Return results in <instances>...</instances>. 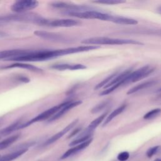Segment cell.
I'll return each instance as SVG.
<instances>
[{"instance_id":"1","label":"cell","mask_w":161,"mask_h":161,"mask_svg":"<svg viewBox=\"0 0 161 161\" xmlns=\"http://www.w3.org/2000/svg\"><path fill=\"white\" fill-rule=\"evenodd\" d=\"M65 48L58 50H43L38 51L30 50V52L22 56L9 59L8 60L16 62H39L45 61L60 56L66 55Z\"/></svg>"},{"instance_id":"2","label":"cell","mask_w":161,"mask_h":161,"mask_svg":"<svg viewBox=\"0 0 161 161\" xmlns=\"http://www.w3.org/2000/svg\"><path fill=\"white\" fill-rule=\"evenodd\" d=\"M84 44L99 45H143V43L132 39H121V38H113L109 37H91L83 40L81 42Z\"/></svg>"},{"instance_id":"3","label":"cell","mask_w":161,"mask_h":161,"mask_svg":"<svg viewBox=\"0 0 161 161\" xmlns=\"http://www.w3.org/2000/svg\"><path fill=\"white\" fill-rule=\"evenodd\" d=\"M43 18L35 13H18L2 16L0 17V21L3 22H32L38 25L41 24Z\"/></svg>"},{"instance_id":"4","label":"cell","mask_w":161,"mask_h":161,"mask_svg":"<svg viewBox=\"0 0 161 161\" xmlns=\"http://www.w3.org/2000/svg\"><path fill=\"white\" fill-rule=\"evenodd\" d=\"M65 102H64V103H61L60 104L54 106H53V107L47 109L46 111H44L43 112H42L40 114H38L36 116H35V118H32L31 119L25 123L21 124V126H19V129L25 128L26 127H28V126H30L31 125H32V124H33L35 123H37V122H39V121H44V120L47 119H50V118H52L55 113H57L65 105Z\"/></svg>"},{"instance_id":"5","label":"cell","mask_w":161,"mask_h":161,"mask_svg":"<svg viewBox=\"0 0 161 161\" xmlns=\"http://www.w3.org/2000/svg\"><path fill=\"white\" fill-rule=\"evenodd\" d=\"M80 24L79 20L73 19H48L43 18L40 25L51 27H72Z\"/></svg>"},{"instance_id":"6","label":"cell","mask_w":161,"mask_h":161,"mask_svg":"<svg viewBox=\"0 0 161 161\" xmlns=\"http://www.w3.org/2000/svg\"><path fill=\"white\" fill-rule=\"evenodd\" d=\"M70 16L81 19H97L103 21H106L108 14L103 13L94 10H88L81 12H65Z\"/></svg>"},{"instance_id":"7","label":"cell","mask_w":161,"mask_h":161,"mask_svg":"<svg viewBox=\"0 0 161 161\" xmlns=\"http://www.w3.org/2000/svg\"><path fill=\"white\" fill-rule=\"evenodd\" d=\"M154 70V68H151L149 65L143 66L133 72H131L126 77V84L135 82L147 77Z\"/></svg>"},{"instance_id":"8","label":"cell","mask_w":161,"mask_h":161,"mask_svg":"<svg viewBox=\"0 0 161 161\" xmlns=\"http://www.w3.org/2000/svg\"><path fill=\"white\" fill-rule=\"evenodd\" d=\"M38 5L37 1L22 0L14 3L11 8V10L17 13H23L24 12L31 10L36 8Z\"/></svg>"},{"instance_id":"9","label":"cell","mask_w":161,"mask_h":161,"mask_svg":"<svg viewBox=\"0 0 161 161\" xmlns=\"http://www.w3.org/2000/svg\"><path fill=\"white\" fill-rule=\"evenodd\" d=\"M34 34L41 38L52 41V42H59V43H69L71 42V40L69 38L56 33L38 30V31H35Z\"/></svg>"},{"instance_id":"10","label":"cell","mask_w":161,"mask_h":161,"mask_svg":"<svg viewBox=\"0 0 161 161\" xmlns=\"http://www.w3.org/2000/svg\"><path fill=\"white\" fill-rule=\"evenodd\" d=\"M51 6L55 8L65 9L66 12H81L88 10H91V8L84 5H77L70 3L66 2H53Z\"/></svg>"},{"instance_id":"11","label":"cell","mask_w":161,"mask_h":161,"mask_svg":"<svg viewBox=\"0 0 161 161\" xmlns=\"http://www.w3.org/2000/svg\"><path fill=\"white\" fill-rule=\"evenodd\" d=\"M82 101L78 100V101H68L65 102V105L57 113H55L52 118H50L48 119L49 122L55 121L60 118H61L63 115H64L66 113H67L69 110L71 109L77 107V106H79L80 104H82Z\"/></svg>"},{"instance_id":"12","label":"cell","mask_w":161,"mask_h":161,"mask_svg":"<svg viewBox=\"0 0 161 161\" xmlns=\"http://www.w3.org/2000/svg\"><path fill=\"white\" fill-rule=\"evenodd\" d=\"M78 119H76L75 120H74L73 121H72L70 123H69L67 126H65L63 130H62L61 131H60L59 132L57 133L56 134H55L54 135H53L52 136H51L50 138H48V140H47L44 143L43 145L44 146H47L49 145L50 144L53 143L54 142H55L56 141H57L58 140H59L61 137H62L64 135H65L67 132H69L72 128H73L76 124L78 123Z\"/></svg>"},{"instance_id":"13","label":"cell","mask_w":161,"mask_h":161,"mask_svg":"<svg viewBox=\"0 0 161 161\" xmlns=\"http://www.w3.org/2000/svg\"><path fill=\"white\" fill-rule=\"evenodd\" d=\"M30 50L21 49H12L0 51V60L7 59L8 60L13 58L24 55L28 53Z\"/></svg>"},{"instance_id":"14","label":"cell","mask_w":161,"mask_h":161,"mask_svg":"<svg viewBox=\"0 0 161 161\" xmlns=\"http://www.w3.org/2000/svg\"><path fill=\"white\" fill-rule=\"evenodd\" d=\"M107 116H108V112H105V113H103L101 115H100L99 117H97L95 119H94L89 124V125L87 126V128L86 129H85L84 130V131L79 135V137L84 136H86L87 135H91V133L92 131H94L103 121H104V119Z\"/></svg>"},{"instance_id":"15","label":"cell","mask_w":161,"mask_h":161,"mask_svg":"<svg viewBox=\"0 0 161 161\" xmlns=\"http://www.w3.org/2000/svg\"><path fill=\"white\" fill-rule=\"evenodd\" d=\"M106 21H111L117 24L128 25H135L138 24L137 20L135 19L123 17V16H119L111 15L109 14H108Z\"/></svg>"},{"instance_id":"16","label":"cell","mask_w":161,"mask_h":161,"mask_svg":"<svg viewBox=\"0 0 161 161\" xmlns=\"http://www.w3.org/2000/svg\"><path fill=\"white\" fill-rule=\"evenodd\" d=\"M92 138H90L87 141H86L85 142H83L80 144L77 145L73 147L72 148L69 149L62 155L60 158L61 159H65V158L76 153L77 152L84 149L85 148H86L87 147H88L90 145V143L92 142Z\"/></svg>"},{"instance_id":"17","label":"cell","mask_w":161,"mask_h":161,"mask_svg":"<svg viewBox=\"0 0 161 161\" xmlns=\"http://www.w3.org/2000/svg\"><path fill=\"white\" fill-rule=\"evenodd\" d=\"M13 68H20V69H27L33 72H43V70L40 68H38L35 65L28 64H25L23 62H16L7 66L2 67L0 69H13Z\"/></svg>"},{"instance_id":"18","label":"cell","mask_w":161,"mask_h":161,"mask_svg":"<svg viewBox=\"0 0 161 161\" xmlns=\"http://www.w3.org/2000/svg\"><path fill=\"white\" fill-rule=\"evenodd\" d=\"M53 69L58 70H80L85 69L87 67L82 64H58L52 65L50 67Z\"/></svg>"},{"instance_id":"19","label":"cell","mask_w":161,"mask_h":161,"mask_svg":"<svg viewBox=\"0 0 161 161\" xmlns=\"http://www.w3.org/2000/svg\"><path fill=\"white\" fill-rule=\"evenodd\" d=\"M126 107V104H124L121 105L119 107L117 108L116 109H115L113 111H112L109 115H108L107 118L104 119V121L103 122V126H105L106 125H107L114 118H116L117 116H118L122 112H123V111L125 109Z\"/></svg>"},{"instance_id":"20","label":"cell","mask_w":161,"mask_h":161,"mask_svg":"<svg viewBox=\"0 0 161 161\" xmlns=\"http://www.w3.org/2000/svg\"><path fill=\"white\" fill-rule=\"evenodd\" d=\"M156 83L155 80H149V81H146L144 82H142L140 84H138L136 86H135V87H132L131 89H130L127 92V94H131L133 93H135L139 91H141L142 89L150 87L152 86H153Z\"/></svg>"},{"instance_id":"21","label":"cell","mask_w":161,"mask_h":161,"mask_svg":"<svg viewBox=\"0 0 161 161\" xmlns=\"http://www.w3.org/2000/svg\"><path fill=\"white\" fill-rule=\"evenodd\" d=\"M28 149H23L19 150H15L13 152H11L10 153H8L6 155H4L0 157V161H12L18 157L22 155L23 153H25Z\"/></svg>"},{"instance_id":"22","label":"cell","mask_w":161,"mask_h":161,"mask_svg":"<svg viewBox=\"0 0 161 161\" xmlns=\"http://www.w3.org/2000/svg\"><path fill=\"white\" fill-rule=\"evenodd\" d=\"M131 72V70L130 69H127V70H125V71H123V72H122L121 73H120V74H118L109 83H108L106 86H105L104 87V88H108V87H111V86H113V85H114V84H117V83H118V82H121L123 80H124L126 77V76L128 75V74H130V73Z\"/></svg>"},{"instance_id":"23","label":"cell","mask_w":161,"mask_h":161,"mask_svg":"<svg viewBox=\"0 0 161 161\" xmlns=\"http://www.w3.org/2000/svg\"><path fill=\"white\" fill-rule=\"evenodd\" d=\"M21 121H17L12 123L11 125H9L8 126L1 130H0V137L1 138V136L8 135L10 133H11L12 132L14 131L15 130H19V128L21 126Z\"/></svg>"},{"instance_id":"24","label":"cell","mask_w":161,"mask_h":161,"mask_svg":"<svg viewBox=\"0 0 161 161\" xmlns=\"http://www.w3.org/2000/svg\"><path fill=\"white\" fill-rule=\"evenodd\" d=\"M19 137V135H14L9 136L4 140L0 142V150H3L8 148L14 142H15Z\"/></svg>"},{"instance_id":"25","label":"cell","mask_w":161,"mask_h":161,"mask_svg":"<svg viewBox=\"0 0 161 161\" xmlns=\"http://www.w3.org/2000/svg\"><path fill=\"white\" fill-rule=\"evenodd\" d=\"M118 74V72H116L109 75H108L106 78H105L104 80H103L101 82H100L99 84H97L95 87H94V90H97V89H101V87H103L104 86H106L108 83H109Z\"/></svg>"},{"instance_id":"26","label":"cell","mask_w":161,"mask_h":161,"mask_svg":"<svg viewBox=\"0 0 161 161\" xmlns=\"http://www.w3.org/2000/svg\"><path fill=\"white\" fill-rule=\"evenodd\" d=\"M109 101L108 100L102 101L99 103L98 104H97L96 106H95L93 108H92V109L91 110V112L92 114H96L99 112H101L103 110H104L109 105Z\"/></svg>"},{"instance_id":"27","label":"cell","mask_w":161,"mask_h":161,"mask_svg":"<svg viewBox=\"0 0 161 161\" xmlns=\"http://www.w3.org/2000/svg\"><path fill=\"white\" fill-rule=\"evenodd\" d=\"M91 136V135H86V136H81V137H78L75 140H73L72 142H71L69 144V146H71V147H73V146H75L77 145H79V144H80L83 142H85L86 141H87L88 140H89Z\"/></svg>"},{"instance_id":"28","label":"cell","mask_w":161,"mask_h":161,"mask_svg":"<svg viewBox=\"0 0 161 161\" xmlns=\"http://www.w3.org/2000/svg\"><path fill=\"white\" fill-rule=\"evenodd\" d=\"M161 113V109L160 108H155L153 109L150 110V111L147 112L144 116L143 119H152L157 115H158Z\"/></svg>"},{"instance_id":"29","label":"cell","mask_w":161,"mask_h":161,"mask_svg":"<svg viewBox=\"0 0 161 161\" xmlns=\"http://www.w3.org/2000/svg\"><path fill=\"white\" fill-rule=\"evenodd\" d=\"M94 3H97V4H118L120 3H125V1H118V0H104V1H92Z\"/></svg>"},{"instance_id":"30","label":"cell","mask_w":161,"mask_h":161,"mask_svg":"<svg viewBox=\"0 0 161 161\" xmlns=\"http://www.w3.org/2000/svg\"><path fill=\"white\" fill-rule=\"evenodd\" d=\"M160 146H158V145L150 148L149 149L147 150V152H146V155H147V157H148V158L152 157L153 155H154L158 151V150L160 149Z\"/></svg>"},{"instance_id":"31","label":"cell","mask_w":161,"mask_h":161,"mask_svg":"<svg viewBox=\"0 0 161 161\" xmlns=\"http://www.w3.org/2000/svg\"><path fill=\"white\" fill-rule=\"evenodd\" d=\"M129 157H130V153L126 151L120 152L117 156V158L119 161H126V160H128Z\"/></svg>"},{"instance_id":"32","label":"cell","mask_w":161,"mask_h":161,"mask_svg":"<svg viewBox=\"0 0 161 161\" xmlns=\"http://www.w3.org/2000/svg\"><path fill=\"white\" fill-rule=\"evenodd\" d=\"M80 128H77V129L75 130L74 131H72V132L70 134V135L68 136V138H70L72 137L73 136H74L75 135H76L77 133H78L79 132V131H80Z\"/></svg>"},{"instance_id":"33","label":"cell","mask_w":161,"mask_h":161,"mask_svg":"<svg viewBox=\"0 0 161 161\" xmlns=\"http://www.w3.org/2000/svg\"><path fill=\"white\" fill-rule=\"evenodd\" d=\"M8 36V35L6 33L0 31V38H4V37H6Z\"/></svg>"},{"instance_id":"34","label":"cell","mask_w":161,"mask_h":161,"mask_svg":"<svg viewBox=\"0 0 161 161\" xmlns=\"http://www.w3.org/2000/svg\"><path fill=\"white\" fill-rule=\"evenodd\" d=\"M157 12H158L159 14H161V6L157 8Z\"/></svg>"},{"instance_id":"35","label":"cell","mask_w":161,"mask_h":161,"mask_svg":"<svg viewBox=\"0 0 161 161\" xmlns=\"http://www.w3.org/2000/svg\"><path fill=\"white\" fill-rule=\"evenodd\" d=\"M154 161H161V158H157Z\"/></svg>"},{"instance_id":"36","label":"cell","mask_w":161,"mask_h":161,"mask_svg":"<svg viewBox=\"0 0 161 161\" xmlns=\"http://www.w3.org/2000/svg\"><path fill=\"white\" fill-rule=\"evenodd\" d=\"M157 92H161V88H160L159 89L157 90Z\"/></svg>"},{"instance_id":"37","label":"cell","mask_w":161,"mask_h":161,"mask_svg":"<svg viewBox=\"0 0 161 161\" xmlns=\"http://www.w3.org/2000/svg\"><path fill=\"white\" fill-rule=\"evenodd\" d=\"M0 157H1V155H0Z\"/></svg>"}]
</instances>
